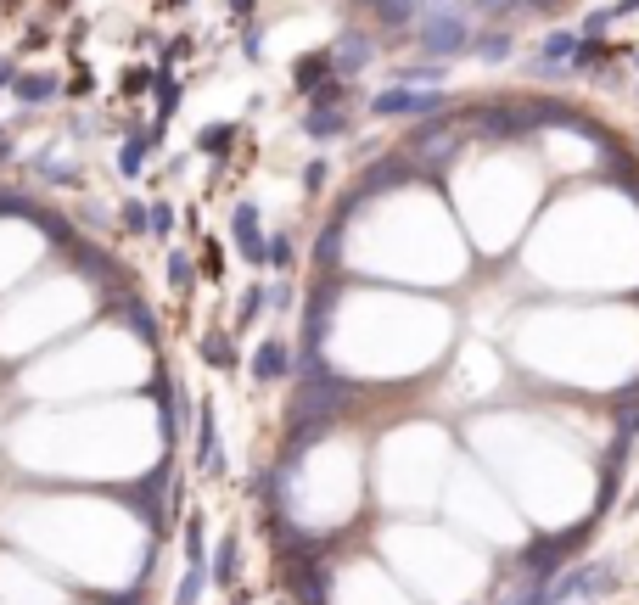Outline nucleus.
<instances>
[{"label": "nucleus", "instance_id": "nucleus-1", "mask_svg": "<svg viewBox=\"0 0 639 605\" xmlns=\"http://www.w3.org/2000/svg\"><path fill=\"white\" fill-rule=\"evenodd\" d=\"M410 40L421 45L432 62H449V57H460V51L477 45V23H471V12L460 0H432V6H421Z\"/></svg>", "mask_w": 639, "mask_h": 605}, {"label": "nucleus", "instance_id": "nucleus-9", "mask_svg": "<svg viewBox=\"0 0 639 605\" xmlns=\"http://www.w3.org/2000/svg\"><path fill=\"white\" fill-rule=\"evenodd\" d=\"M443 73H449V62H398L393 68V85H404V90H421V85H438Z\"/></svg>", "mask_w": 639, "mask_h": 605}, {"label": "nucleus", "instance_id": "nucleus-10", "mask_svg": "<svg viewBox=\"0 0 639 605\" xmlns=\"http://www.w3.org/2000/svg\"><path fill=\"white\" fill-rule=\"evenodd\" d=\"M152 146H157V135H129L124 152H118V174H124V180H135V174L152 163Z\"/></svg>", "mask_w": 639, "mask_h": 605}, {"label": "nucleus", "instance_id": "nucleus-21", "mask_svg": "<svg viewBox=\"0 0 639 605\" xmlns=\"http://www.w3.org/2000/svg\"><path fill=\"white\" fill-rule=\"evenodd\" d=\"M124 225L129 230H152V213H146L141 202H124Z\"/></svg>", "mask_w": 639, "mask_h": 605}, {"label": "nucleus", "instance_id": "nucleus-29", "mask_svg": "<svg viewBox=\"0 0 639 605\" xmlns=\"http://www.w3.org/2000/svg\"><path fill=\"white\" fill-rule=\"evenodd\" d=\"M230 6H236V12L247 17V23H253V0H230Z\"/></svg>", "mask_w": 639, "mask_h": 605}, {"label": "nucleus", "instance_id": "nucleus-26", "mask_svg": "<svg viewBox=\"0 0 639 605\" xmlns=\"http://www.w3.org/2000/svg\"><path fill=\"white\" fill-rule=\"evenodd\" d=\"M208 359H213V365H225V359H230V348H225V337H208Z\"/></svg>", "mask_w": 639, "mask_h": 605}, {"label": "nucleus", "instance_id": "nucleus-4", "mask_svg": "<svg viewBox=\"0 0 639 605\" xmlns=\"http://www.w3.org/2000/svg\"><path fill=\"white\" fill-rule=\"evenodd\" d=\"M230 225H236V247H242L247 264H264V236H258V208L253 202H236Z\"/></svg>", "mask_w": 639, "mask_h": 605}, {"label": "nucleus", "instance_id": "nucleus-20", "mask_svg": "<svg viewBox=\"0 0 639 605\" xmlns=\"http://www.w3.org/2000/svg\"><path fill=\"white\" fill-rule=\"evenodd\" d=\"M169 281H174V292H185V286H191V264H185L180 253H169Z\"/></svg>", "mask_w": 639, "mask_h": 605}, {"label": "nucleus", "instance_id": "nucleus-23", "mask_svg": "<svg viewBox=\"0 0 639 605\" xmlns=\"http://www.w3.org/2000/svg\"><path fill=\"white\" fill-rule=\"evenodd\" d=\"M174 230V213H169V202H157L152 208V236H169Z\"/></svg>", "mask_w": 639, "mask_h": 605}, {"label": "nucleus", "instance_id": "nucleus-16", "mask_svg": "<svg viewBox=\"0 0 639 605\" xmlns=\"http://www.w3.org/2000/svg\"><path fill=\"white\" fill-rule=\"evenodd\" d=\"M264 264L286 269V264H292V241H286V236H264Z\"/></svg>", "mask_w": 639, "mask_h": 605}, {"label": "nucleus", "instance_id": "nucleus-3", "mask_svg": "<svg viewBox=\"0 0 639 605\" xmlns=\"http://www.w3.org/2000/svg\"><path fill=\"white\" fill-rule=\"evenodd\" d=\"M370 62H376V40H365V34H337V45H331V73H337V79H354Z\"/></svg>", "mask_w": 639, "mask_h": 605}, {"label": "nucleus", "instance_id": "nucleus-24", "mask_svg": "<svg viewBox=\"0 0 639 605\" xmlns=\"http://www.w3.org/2000/svg\"><path fill=\"white\" fill-rule=\"evenodd\" d=\"M258 45H264V29H258V23H247V34H242V51H247V57H258Z\"/></svg>", "mask_w": 639, "mask_h": 605}, {"label": "nucleus", "instance_id": "nucleus-7", "mask_svg": "<svg viewBox=\"0 0 639 605\" xmlns=\"http://www.w3.org/2000/svg\"><path fill=\"white\" fill-rule=\"evenodd\" d=\"M303 129H309L314 141H337V135H348V113H342V107H309Z\"/></svg>", "mask_w": 639, "mask_h": 605}, {"label": "nucleus", "instance_id": "nucleus-22", "mask_svg": "<svg viewBox=\"0 0 639 605\" xmlns=\"http://www.w3.org/2000/svg\"><path fill=\"white\" fill-rule=\"evenodd\" d=\"M326 185V157H314L309 169H303V191H320Z\"/></svg>", "mask_w": 639, "mask_h": 605}, {"label": "nucleus", "instance_id": "nucleus-12", "mask_svg": "<svg viewBox=\"0 0 639 605\" xmlns=\"http://www.w3.org/2000/svg\"><path fill=\"white\" fill-rule=\"evenodd\" d=\"M12 96L29 101V107H34V101H51V96H57V79H45V73H17Z\"/></svg>", "mask_w": 639, "mask_h": 605}, {"label": "nucleus", "instance_id": "nucleus-14", "mask_svg": "<svg viewBox=\"0 0 639 605\" xmlns=\"http://www.w3.org/2000/svg\"><path fill=\"white\" fill-rule=\"evenodd\" d=\"M578 34H567V29H555V34H544V40H539V57L544 62H567L572 57V51H578Z\"/></svg>", "mask_w": 639, "mask_h": 605}, {"label": "nucleus", "instance_id": "nucleus-13", "mask_svg": "<svg viewBox=\"0 0 639 605\" xmlns=\"http://www.w3.org/2000/svg\"><path fill=\"white\" fill-rule=\"evenodd\" d=\"M342 225H348V219L326 225V236L314 241V264H320V269H337V264H342Z\"/></svg>", "mask_w": 639, "mask_h": 605}, {"label": "nucleus", "instance_id": "nucleus-25", "mask_svg": "<svg viewBox=\"0 0 639 605\" xmlns=\"http://www.w3.org/2000/svg\"><path fill=\"white\" fill-rule=\"evenodd\" d=\"M522 6H527V12H544V17H550V12H561L567 0H522Z\"/></svg>", "mask_w": 639, "mask_h": 605}, {"label": "nucleus", "instance_id": "nucleus-19", "mask_svg": "<svg viewBox=\"0 0 639 605\" xmlns=\"http://www.w3.org/2000/svg\"><path fill=\"white\" fill-rule=\"evenodd\" d=\"M527 73H533V79H567L572 68H567V62H544L539 57V62H527Z\"/></svg>", "mask_w": 639, "mask_h": 605}, {"label": "nucleus", "instance_id": "nucleus-15", "mask_svg": "<svg viewBox=\"0 0 639 605\" xmlns=\"http://www.w3.org/2000/svg\"><path fill=\"white\" fill-rule=\"evenodd\" d=\"M230 141H236V124H208V129L197 135V146H202V152H213V157L225 152Z\"/></svg>", "mask_w": 639, "mask_h": 605}, {"label": "nucleus", "instance_id": "nucleus-6", "mask_svg": "<svg viewBox=\"0 0 639 605\" xmlns=\"http://www.w3.org/2000/svg\"><path fill=\"white\" fill-rule=\"evenodd\" d=\"M286 370H292V353H286V342H281V337L258 342V353H253V376H258V381H281Z\"/></svg>", "mask_w": 639, "mask_h": 605}, {"label": "nucleus", "instance_id": "nucleus-8", "mask_svg": "<svg viewBox=\"0 0 639 605\" xmlns=\"http://www.w3.org/2000/svg\"><path fill=\"white\" fill-rule=\"evenodd\" d=\"M326 79H337V73H331V51H309V57H303L298 68H292V85L309 90V96H314L320 85H326Z\"/></svg>", "mask_w": 639, "mask_h": 605}, {"label": "nucleus", "instance_id": "nucleus-28", "mask_svg": "<svg viewBox=\"0 0 639 605\" xmlns=\"http://www.w3.org/2000/svg\"><path fill=\"white\" fill-rule=\"evenodd\" d=\"M6 85H17V62L0 57V90H6Z\"/></svg>", "mask_w": 639, "mask_h": 605}, {"label": "nucleus", "instance_id": "nucleus-5", "mask_svg": "<svg viewBox=\"0 0 639 605\" xmlns=\"http://www.w3.org/2000/svg\"><path fill=\"white\" fill-rule=\"evenodd\" d=\"M354 6H365L387 29H415V17H421V0H354Z\"/></svg>", "mask_w": 639, "mask_h": 605}, {"label": "nucleus", "instance_id": "nucleus-17", "mask_svg": "<svg viewBox=\"0 0 639 605\" xmlns=\"http://www.w3.org/2000/svg\"><path fill=\"white\" fill-rule=\"evenodd\" d=\"M611 23H617V17H611V6H606V12H589V17H583V34H578V40H606Z\"/></svg>", "mask_w": 639, "mask_h": 605}, {"label": "nucleus", "instance_id": "nucleus-11", "mask_svg": "<svg viewBox=\"0 0 639 605\" xmlns=\"http://www.w3.org/2000/svg\"><path fill=\"white\" fill-rule=\"evenodd\" d=\"M511 51H516V40L505 29H488V34H477V45H471V57H483V62H511Z\"/></svg>", "mask_w": 639, "mask_h": 605}, {"label": "nucleus", "instance_id": "nucleus-18", "mask_svg": "<svg viewBox=\"0 0 639 605\" xmlns=\"http://www.w3.org/2000/svg\"><path fill=\"white\" fill-rule=\"evenodd\" d=\"M471 6H477V12L488 17V23H499V17H505V12H516L522 0H471Z\"/></svg>", "mask_w": 639, "mask_h": 605}, {"label": "nucleus", "instance_id": "nucleus-27", "mask_svg": "<svg viewBox=\"0 0 639 605\" xmlns=\"http://www.w3.org/2000/svg\"><path fill=\"white\" fill-rule=\"evenodd\" d=\"M258 303H264V292H247V297H242V325L258 314Z\"/></svg>", "mask_w": 639, "mask_h": 605}, {"label": "nucleus", "instance_id": "nucleus-30", "mask_svg": "<svg viewBox=\"0 0 639 605\" xmlns=\"http://www.w3.org/2000/svg\"><path fill=\"white\" fill-rule=\"evenodd\" d=\"M634 68H639V57H634Z\"/></svg>", "mask_w": 639, "mask_h": 605}, {"label": "nucleus", "instance_id": "nucleus-2", "mask_svg": "<svg viewBox=\"0 0 639 605\" xmlns=\"http://www.w3.org/2000/svg\"><path fill=\"white\" fill-rule=\"evenodd\" d=\"M443 107H449V96H443V90L387 85L382 96H370V118H415V124H426V118H443Z\"/></svg>", "mask_w": 639, "mask_h": 605}]
</instances>
